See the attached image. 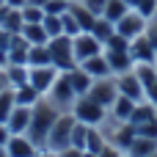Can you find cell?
<instances>
[{
    "instance_id": "e575fe53",
    "label": "cell",
    "mask_w": 157,
    "mask_h": 157,
    "mask_svg": "<svg viewBox=\"0 0 157 157\" xmlns=\"http://www.w3.org/2000/svg\"><path fill=\"white\" fill-rule=\"evenodd\" d=\"M88 11H94L97 17H102V11H105V6H108V0H80Z\"/></svg>"
},
{
    "instance_id": "9c48e42d",
    "label": "cell",
    "mask_w": 157,
    "mask_h": 157,
    "mask_svg": "<svg viewBox=\"0 0 157 157\" xmlns=\"http://www.w3.org/2000/svg\"><path fill=\"white\" fill-rule=\"evenodd\" d=\"M58 75H61V72H58L52 63H47V66H30V72H28V83L44 97V94L52 88V83L58 80Z\"/></svg>"
},
{
    "instance_id": "d590c367",
    "label": "cell",
    "mask_w": 157,
    "mask_h": 157,
    "mask_svg": "<svg viewBox=\"0 0 157 157\" xmlns=\"http://www.w3.org/2000/svg\"><path fill=\"white\" fill-rule=\"evenodd\" d=\"M146 39L152 41V47L157 50V14L149 19V25H146Z\"/></svg>"
},
{
    "instance_id": "f1b7e54d",
    "label": "cell",
    "mask_w": 157,
    "mask_h": 157,
    "mask_svg": "<svg viewBox=\"0 0 157 157\" xmlns=\"http://www.w3.org/2000/svg\"><path fill=\"white\" fill-rule=\"evenodd\" d=\"M41 28L47 30V36H50V39L63 33V22H61V17H52V14H44V19H41Z\"/></svg>"
},
{
    "instance_id": "52a82bcc",
    "label": "cell",
    "mask_w": 157,
    "mask_h": 157,
    "mask_svg": "<svg viewBox=\"0 0 157 157\" xmlns=\"http://www.w3.org/2000/svg\"><path fill=\"white\" fill-rule=\"evenodd\" d=\"M146 25H149V19L144 17V14H138V11H127L119 22H116V33H121L124 39H138V36H144L146 33Z\"/></svg>"
},
{
    "instance_id": "3957f363",
    "label": "cell",
    "mask_w": 157,
    "mask_h": 157,
    "mask_svg": "<svg viewBox=\"0 0 157 157\" xmlns=\"http://www.w3.org/2000/svg\"><path fill=\"white\" fill-rule=\"evenodd\" d=\"M75 124H77V119L72 116V110L61 113L58 121L52 124L50 135H47V146H44V149H52V152L69 149V146H72V130H75Z\"/></svg>"
},
{
    "instance_id": "7a4b0ae2",
    "label": "cell",
    "mask_w": 157,
    "mask_h": 157,
    "mask_svg": "<svg viewBox=\"0 0 157 157\" xmlns=\"http://www.w3.org/2000/svg\"><path fill=\"white\" fill-rule=\"evenodd\" d=\"M50 47V58H52V66L58 72H69L77 66V58H75V44H72V36L61 33V36H52L47 41Z\"/></svg>"
},
{
    "instance_id": "6da1fadb",
    "label": "cell",
    "mask_w": 157,
    "mask_h": 157,
    "mask_svg": "<svg viewBox=\"0 0 157 157\" xmlns=\"http://www.w3.org/2000/svg\"><path fill=\"white\" fill-rule=\"evenodd\" d=\"M63 110H58L47 97H41L36 105H33V110H30V127H28V138L39 146V149H44L47 146V135H50V130H52V124L58 121V116H61Z\"/></svg>"
},
{
    "instance_id": "f546056e",
    "label": "cell",
    "mask_w": 157,
    "mask_h": 157,
    "mask_svg": "<svg viewBox=\"0 0 157 157\" xmlns=\"http://www.w3.org/2000/svg\"><path fill=\"white\" fill-rule=\"evenodd\" d=\"M105 50H116V52H130V39H124L121 33H113L105 41Z\"/></svg>"
},
{
    "instance_id": "c3c4849f",
    "label": "cell",
    "mask_w": 157,
    "mask_h": 157,
    "mask_svg": "<svg viewBox=\"0 0 157 157\" xmlns=\"http://www.w3.org/2000/svg\"><path fill=\"white\" fill-rule=\"evenodd\" d=\"M0 6H6V0H0Z\"/></svg>"
},
{
    "instance_id": "4316f807",
    "label": "cell",
    "mask_w": 157,
    "mask_h": 157,
    "mask_svg": "<svg viewBox=\"0 0 157 157\" xmlns=\"http://www.w3.org/2000/svg\"><path fill=\"white\" fill-rule=\"evenodd\" d=\"M132 11H138V14H144L146 19H152L157 14V0H124Z\"/></svg>"
},
{
    "instance_id": "f907efd6",
    "label": "cell",
    "mask_w": 157,
    "mask_h": 157,
    "mask_svg": "<svg viewBox=\"0 0 157 157\" xmlns=\"http://www.w3.org/2000/svg\"><path fill=\"white\" fill-rule=\"evenodd\" d=\"M152 157H157V152H155V155H152Z\"/></svg>"
},
{
    "instance_id": "30bf717a",
    "label": "cell",
    "mask_w": 157,
    "mask_h": 157,
    "mask_svg": "<svg viewBox=\"0 0 157 157\" xmlns=\"http://www.w3.org/2000/svg\"><path fill=\"white\" fill-rule=\"evenodd\" d=\"M116 86H119V94H121V97H130L132 102H144V99H146V88H144V83L138 80L135 69H130V72H124V75H116Z\"/></svg>"
},
{
    "instance_id": "8fae6325",
    "label": "cell",
    "mask_w": 157,
    "mask_h": 157,
    "mask_svg": "<svg viewBox=\"0 0 157 157\" xmlns=\"http://www.w3.org/2000/svg\"><path fill=\"white\" fill-rule=\"evenodd\" d=\"M130 58L135 63H155L157 61V50L152 47V41L146 39V33L130 41Z\"/></svg>"
},
{
    "instance_id": "bcb514c9",
    "label": "cell",
    "mask_w": 157,
    "mask_h": 157,
    "mask_svg": "<svg viewBox=\"0 0 157 157\" xmlns=\"http://www.w3.org/2000/svg\"><path fill=\"white\" fill-rule=\"evenodd\" d=\"M0 157H8V152H6V146H0Z\"/></svg>"
},
{
    "instance_id": "44dd1931",
    "label": "cell",
    "mask_w": 157,
    "mask_h": 157,
    "mask_svg": "<svg viewBox=\"0 0 157 157\" xmlns=\"http://www.w3.org/2000/svg\"><path fill=\"white\" fill-rule=\"evenodd\" d=\"M3 72H6V80H8V88H19V86L28 83L30 66H25V63H8V66H3Z\"/></svg>"
},
{
    "instance_id": "603a6c76",
    "label": "cell",
    "mask_w": 157,
    "mask_h": 157,
    "mask_svg": "<svg viewBox=\"0 0 157 157\" xmlns=\"http://www.w3.org/2000/svg\"><path fill=\"white\" fill-rule=\"evenodd\" d=\"M47 63H52L50 47L47 44H30V50H28V66H47Z\"/></svg>"
},
{
    "instance_id": "83f0119b",
    "label": "cell",
    "mask_w": 157,
    "mask_h": 157,
    "mask_svg": "<svg viewBox=\"0 0 157 157\" xmlns=\"http://www.w3.org/2000/svg\"><path fill=\"white\" fill-rule=\"evenodd\" d=\"M17 108V99H14V88H6L0 94V121H8L11 110Z\"/></svg>"
},
{
    "instance_id": "ee69618b",
    "label": "cell",
    "mask_w": 157,
    "mask_h": 157,
    "mask_svg": "<svg viewBox=\"0 0 157 157\" xmlns=\"http://www.w3.org/2000/svg\"><path fill=\"white\" fill-rule=\"evenodd\" d=\"M28 3H30V6H39V8H44V6H47L50 0H28Z\"/></svg>"
},
{
    "instance_id": "ffe728a7",
    "label": "cell",
    "mask_w": 157,
    "mask_h": 157,
    "mask_svg": "<svg viewBox=\"0 0 157 157\" xmlns=\"http://www.w3.org/2000/svg\"><path fill=\"white\" fill-rule=\"evenodd\" d=\"M19 36H22L28 44H47V41H50V36H47V30L41 28V22H25L22 30H19Z\"/></svg>"
},
{
    "instance_id": "7bdbcfd3",
    "label": "cell",
    "mask_w": 157,
    "mask_h": 157,
    "mask_svg": "<svg viewBox=\"0 0 157 157\" xmlns=\"http://www.w3.org/2000/svg\"><path fill=\"white\" fill-rule=\"evenodd\" d=\"M6 88H8V80H6V72H3V69H0V94H3V91H6Z\"/></svg>"
},
{
    "instance_id": "2e32d148",
    "label": "cell",
    "mask_w": 157,
    "mask_h": 157,
    "mask_svg": "<svg viewBox=\"0 0 157 157\" xmlns=\"http://www.w3.org/2000/svg\"><path fill=\"white\" fill-rule=\"evenodd\" d=\"M80 66H83L94 80H99V77H113V72H110V66H108L105 52H99V55H94V58H86Z\"/></svg>"
},
{
    "instance_id": "681fc988",
    "label": "cell",
    "mask_w": 157,
    "mask_h": 157,
    "mask_svg": "<svg viewBox=\"0 0 157 157\" xmlns=\"http://www.w3.org/2000/svg\"><path fill=\"white\" fill-rule=\"evenodd\" d=\"M155 69H157V61H155Z\"/></svg>"
},
{
    "instance_id": "8d00e7d4",
    "label": "cell",
    "mask_w": 157,
    "mask_h": 157,
    "mask_svg": "<svg viewBox=\"0 0 157 157\" xmlns=\"http://www.w3.org/2000/svg\"><path fill=\"white\" fill-rule=\"evenodd\" d=\"M99 157H127L119 146H113V144H105V149L99 152Z\"/></svg>"
},
{
    "instance_id": "8992f818",
    "label": "cell",
    "mask_w": 157,
    "mask_h": 157,
    "mask_svg": "<svg viewBox=\"0 0 157 157\" xmlns=\"http://www.w3.org/2000/svg\"><path fill=\"white\" fill-rule=\"evenodd\" d=\"M86 97H91L97 105H102L105 110H110V105L119 99V86H116V77H99V80H94Z\"/></svg>"
},
{
    "instance_id": "4dcf8cb0",
    "label": "cell",
    "mask_w": 157,
    "mask_h": 157,
    "mask_svg": "<svg viewBox=\"0 0 157 157\" xmlns=\"http://www.w3.org/2000/svg\"><path fill=\"white\" fill-rule=\"evenodd\" d=\"M86 138H88V124H75V130H72V146L75 149H86Z\"/></svg>"
},
{
    "instance_id": "ac0fdd59",
    "label": "cell",
    "mask_w": 157,
    "mask_h": 157,
    "mask_svg": "<svg viewBox=\"0 0 157 157\" xmlns=\"http://www.w3.org/2000/svg\"><path fill=\"white\" fill-rule=\"evenodd\" d=\"M135 105H138V102H132L130 97H121V94H119V99L110 105L108 116H110V119H116V121H130V116H132Z\"/></svg>"
},
{
    "instance_id": "7dc6e473",
    "label": "cell",
    "mask_w": 157,
    "mask_h": 157,
    "mask_svg": "<svg viewBox=\"0 0 157 157\" xmlns=\"http://www.w3.org/2000/svg\"><path fill=\"white\" fill-rule=\"evenodd\" d=\"M63 3H77V0H63Z\"/></svg>"
},
{
    "instance_id": "7402d4cb",
    "label": "cell",
    "mask_w": 157,
    "mask_h": 157,
    "mask_svg": "<svg viewBox=\"0 0 157 157\" xmlns=\"http://www.w3.org/2000/svg\"><path fill=\"white\" fill-rule=\"evenodd\" d=\"M22 25H25V19H22V8H11V6H8L6 14H3V19H0V28L8 30V33H19Z\"/></svg>"
},
{
    "instance_id": "5bb4252c",
    "label": "cell",
    "mask_w": 157,
    "mask_h": 157,
    "mask_svg": "<svg viewBox=\"0 0 157 157\" xmlns=\"http://www.w3.org/2000/svg\"><path fill=\"white\" fill-rule=\"evenodd\" d=\"M63 75H66V80H69V86L75 88V94H77V97H86V94H88V88H91L94 77H91V75H88V72H86L80 63H77L75 69L63 72Z\"/></svg>"
},
{
    "instance_id": "60d3db41",
    "label": "cell",
    "mask_w": 157,
    "mask_h": 157,
    "mask_svg": "<svg viewBox=\"0 0 157 157\" xmlns=\"http://www.w3.org/2000/svg\"><path fill=\"white\" fill-rule=\"evenodd\" d=\"M39 157H61V152H52V149H41Z\"/></svg>"
},
{
    "instance_id": "1f68e13d",
    "label": "cell",
    "mask_w": 157,
    "mask_h": 157,
    "mask_svg": "<svg viewBox=\"0 0 157 157\" xmlns=\"http://www.w3.org/2000/svg\"><path fill=\"white\" fill-rule=\"evenodd\" d=\"M61 22H63V33H66V36H77V33H83V30H80V25H77V19L69 14V8L61 14Z\"/></svg>"
},
{
    "instance_id": "7c38bea8",
    "label": "cell",
    "mask_w": 157,
    "mask_h": 157,
    "mask_svg": "<svg viewBox=\"0 0 157 157\" xmlns=\"http://www.w3.org/2000/svg\"><path fill=\"white\" fill-rule=\"evenodd\" d=\"M6 152H8V157H39L41 149L28 135H11L8 144H6Z\"/></svg>"
},
{
    "instance_id": "b9f144b4",
    "label": "cell",
    "mask_w": 157,
    "mask_h": 157,
    "mask_svg": "<svg viewBox=\"0 0 157 157\" xmlns=\"http://www.w3.org/2000/svg\"><path fill=\"white\" fill-rule=\"evenodd\" d=\"M3 66H8V52L0 47V69H3Z\"/></svg>"
},
{
    "instance_id": "cb8c5ba5",
    "label": "cell",
    "mask_w": 157,
    "mask_h": 157,
    "mask_svg": "<svg viewBox=\"0 0 157 157\" xmlns=\"http://www.w3.org/2000/svg\"><path fill=\"white\" fill-rule=\"evenodd\" d=\"M14 99H17V105H25V108H33L39 99H41V94L30 86V83H25V86H19V88H14Z\"/></svg>"
},
{
    "instance_id": "d6a6232c",
    "label": "cell",
    "mask_w": 157,
    "mask_h": 157,
    "mask_svg": "<svg viewBox=\"0 0 157 157\" xmlns=\"http://www.w3.org/2000/svg\"><path fill=\"white\" fill-rule=\"evenodd\" d=\"M22 19L25 22H41L44 19V8H39V6H22Z\"/></svg>"
},
{
    "instance_id": "484cf974",
    "label": "cell",
    "mask_w": 157,
    "mask_h": 157,
    "mask_svg": "<svg viewBox=\"0 0 157 157\" xmlns=\"http://www.w3.org/2000/svg\"><path fill=\"white\" fill-rule=\"evenodd\" d=\"M91 33H94V36H97V39H99V41L105 44V41H108V39H110V36L116 33V25H113L110 19H105V17H97V22H94Z\"/></svg>"
},
{
    "instance_id": "f6af8a7d",
    "label": "cell",
    "mask_w": 157,
    "mask_h": 157,
    "mask_svg": "<svg viewBox=\"0 0 157 157\" xmlns=\"http://www.w3.org/2000/svg\"><path fill=\"white\" fill-rule=\"evenodd\" d=\"M83 157H99L97 152H83Z\"/></svg>"
},
{
    "instance_id": "74e56055",
    "label": "cell",
    "mask_w": 157,
    "mask_h": 157,
    "mask_svg": "<svg viewBox=\"0 0 157 157\" xmlns=\"http://www.w3.org/2000/svg\"><path fill=\"white\" fill-rule=\"evenodd\" d=\"M8 138H11V132H8L6 121H0V146H6V144H8Z\"/></svg>"
},
{
    "instance_id": "d6986e66",
    "label": "cell",
    "mask_w": 157,
    "mask_h": 157,
    "mask_svg": "<svg viewBox=\"0 0 157 157\" xmlns=\"http://www.w3.org/2000/svg\"><path fill=\"white\" fill-rule=\"evenodd\" d=\"M157 152V141L155 138H144V135H135V141L130 144L127 157H152Z\"/></svg>"
},
{
    "instance_id": "836d02e7",
    "label": "cell",
    "mask_w": 157,
    "mask_h": 157,
    "mask_svg": "<svg viewBox=\"0 0 157 157\" xmlns=\"http://www.w3.org/2000/svg\"><path fill=\"white\" fill-rule=\"evenodd\" d=\"M72 3H63V0H50L47 6H44V14H52V17H61L66 8H69Z\"/></svg>"
},
{
    "instance_id": "5b68a950",
    "label": "cell",
    "mask_w": 157,
    "mask_h": 157,
    "mask_svg": "<svg viewBox=\"0 0 157 157\" xmlns=\"http://www.w3.org/2000/svg\"><path fill=\"white\" fill-rule=\"evenodd\" d=\"M44 97H47L58 110H63V113H66V110H72V105L77 102V94H75V88L69 86V80H66V75H63V72L58 75V80L52 83V88H50Z\"/></svg>"
},
{
    "instance_id": "ba28073f",
    "label": "cell",
    "mask_w": 157,
    "mask_h": 157,
    "mask_svg": "<svg viewBox=\"0 0 157 157\" xmlns=\"http://www.w3.org/2000/svg\"><path fill=\"white\" fill-rule=\"evenodd\" d=\"M72 44H75V58H77V63H83L86 58H94V55L105 52V44H102L94 33H77V36H72Z\"/></svg>"
},
{
    "instance_id": "f35d334b",
    "label": "cell",
    "mask_w": 157,
    "mask_h": 157,
    "mask_svg": "<svg viewBox=\"0 0 157 157\" xmlns=\"http://www.w3.org/2000/svg\"><path fill=\"white\" fill-rule=\"evenodd\" d=\"M61 157H83V149H75V146H69V149H63Z\"/></svg>"
},
{
    "instance_id": "ab89813d",
    "label": "cell",
    "mask_w": 157,
    "mask_h": 157,
    "mask_svg": "<svg viewBox=\"0 0 157 157\" xmlns=\"http://www.w3.org/2000/svg\"><path fill=\"white\" fill-rule=\"evenodd\" d=\"M6 6H11V8H22V6H28V0H6Z\"/></svg>"
},
{
    "instance_id": "277c9868",
    "label": "cell",
    "mask_w": 157,
    "mask_h": 157,
    "mask_svg": "<svg viewBox=\"0 0 157 157\" xmlns=\"http://www.w3.org/2000/svg\"><path fill=\"white\" fill-rule=\"evenodd\" d=\"M72 116L80 121V124H88V127H99L105 119H108V110L102 105H97L91 97H77V102L72 105Z\"/></svg>"
},
{
    "instance_id": "9a60e30c",
    "label": "cell",
    "mask_w": 157,
    "mask_h": 157,
    "mask_svg": "<svg viewBox=\"0 0 157 157\" xmlns=\"http://www.w3.org/2000/svg\"><path fill=\"white\" fill-rule=\"evenodd\" d=\"M105 58H108V66H110L113 77H116V75H124V72H130V69L135 66V61L130 58V52H116V50H105Z\"/></svg>"
},
{
    "instance_id": "d4e9b609",
    "label": "cell",
    "mask_w": 157,
    "mask_h": 157,
    "mask_svg": "<svg viewBox=\"0 0 157 157\" xmlns=\"http://www.w3.org/2000/svg\"><path fill=\"white\" fill-rule=\"evenodd\" d=\"M127 11H130V6H127L124 0H108V6H105L102 17H105V19H110V22L116 25V22H119V19H121Z\"/></svg>"
},
{
    "instance_id": "e0dca14e",
    "label": "cell",
    "mask_w": 157,
    "mask_h": 157,
    "mask_svg": "<svg viewBox=\"0 0 157 157\" xmlns=\"http://www.w3.org/2000/svg\"><path fill=\"white\" fill-rule=\"evenodd\" d=\"M69 14L77 19V25H80V30H83V33H91V28H94V22H97V14H94V11H88V8L77 0V3H72V6H69Z\"/></svg>"
},
{
    "instance_id": "4fadbf2b",
    "label": "cell",
    "mask_w": 157,
    "mask_h": 157,
    "mask_svg": "<svg viewBox=\"0 0 157 157\" xmlns=\"http://www.w3.org/2000/svg\"><path fill=\"white\" fill-rule=\"evenodd\" d=\"M30 110L33 108H25V105H17L11 110V116L6 121V127H8L11 135H25L28 132V127H30Z\"/></svg>"
}]
</instances>
